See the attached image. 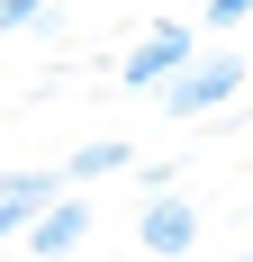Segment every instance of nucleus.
<instances>
[{
  "label": "nucleus",
  "mask_w": 253,
  "mask_h": 262,
  "mask_svg": "<svg viewBox=\"0 0 253 262\" xmlns=\"http://www.w3.org/2000/svg\"><path fill=\"white\" fill-rule=\"evenodd\" d=\"M235 91H244V54H235V46H208V54H190L154 100H163V118H208V108H226Z\"/></svg>",
  "instance_id": "obj_1"
},
{
  "label": "nucleus",
  "mask_w": 253,
  "mask_h": 262,
  "mask_svg": "<svg viewBox=\"0 0 253 262\" xmlns=\"http://www.w3.org/2000/svg\"><path fill=\"white\" fill-rule=\"evenodd\" d=\"M190 54H199V27H190V18H154L145 36L126 46L118 81H126V91H163V81H172L181 63H190Z\"/></svg>",
  "instance_id": "obj_2"
},
{
  "label": "nucleus",
  "mask_w": 253,
  "mask_h": 262,
  "mask_svg": "<svg viewBox=\"0 0 253 262\" xmlns=\"http://www.w3.org/2000/svg\"><path fill=\"white\" fill-rule=\"evenodd\" d=\"M81 235H91V199H81V190H54V199H46V208H36V217H27V253H36V262H73L81 253Z\"/></svg>",
  "instance_id": "obj_3"
},
{
  "label": "nucleus",
  "mask_w": 253,
  "mask_h": 262,
  "mask_svg": "<svg viewBox=\"0 0 253 262\" xmlns=\"http://www.w3.org/2000/svg\"><path fill=\"white\" fill-rule=\"evenodd\" d=\"M136 244H145L154 262H181L190 244H199V208L181 199V181H172V190H145V217H136Z\"/></svg>",
  "instance_id": "obj_4"
},
{
  "label": "nucleus",
  "mask_w": 253,
  "mask_h": 262,
  "mask_svg": "<svg viewBox=\"0 0 253 262\" xmlns=\"http://www.w3.org/2000/svg\"><path fill=\"white\" fill-rule=\"evenodd\" d=\"M54 190H64V172H0V244H18L27 217L46 208Z\"/></svg>",
  "instance_id": "obj_5"
},
{
  "label": "nucleus",
  "mask_w": 253,
  "mask_h": 262,
  "mask_svg": "<svg viewBox=\"0 0 253 262\" xmlns=\"http://www.w3.org/2000/svg\"><path fill=\"white\" fill-rule=\"evenodd\" d=\"M126 163H136L126 136H91V145H73L54 172H64V190H91V181H109V172H126Z\"/></svg>",
  "instance_id": "obj_6"
},
{
  "label": "nucleus",
  "mask_w": 253,
  "mask_h": 262,
  "mask_svg": "<svg viewBox=\"0 0 253 262\" xmlns=\"http://www.w3.org/2000/svg\"><path fill=\"white\" fill-rule=\"evenodd\" d=\"M54 18V0H0V36H36Z\"/></svg>",
  "instance_id": "obj_7"
},
{
  "label": "nucleus",
  "mask_w": 253,
  "mask_h": 262,
  "mask_svg": "<svg viewBox=\"0 0 253 262\" xmlns=\"http://www.w3.org/2000/svg\"><path fill=\"white\" fill-rule=\"evenodd\" d=\"M235 18H253V0H208V27H235Z\"/></svg>",
  "instance_id": "obj_8"
},
{
  "label": "nucleus",
  "mask_w": 253,
  "mask_h": 262,
  "mask_svg": "<svg viewBox=\"0 0 253 262\" xmlns=\"http://www.w3.org/2000/svg\"><path fill=\"white\" fill-rule=\"evenodd\" d=\"M226 262H253V253H226Z\"/></svg>",
  "instance_id": "obj_9"
}]
</instances>
